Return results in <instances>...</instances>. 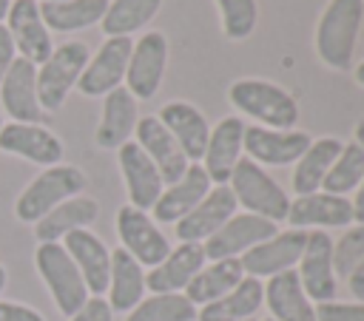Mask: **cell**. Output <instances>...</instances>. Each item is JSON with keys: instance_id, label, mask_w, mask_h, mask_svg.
I'll return each mask as SVG.
<instances>
[{"instance_id": "7a4b0ae2", "label": "cell", "mask_w": 364, "mask_h": 321, "mask_svg": "<svg viewBox=\"0 0 364 321\" xmlns=\"http://www.w3.org/2000/svg\"><path fill=\"white\" fill-rule=\"evenodd\" d=\"M228 99L239 114L256 119L262 128L290 131L299 122V102L293 99V94L267 80L242 77V80L230 82Z\"/></svg>"}, {"instance_id": "ba28073f", "label": "cell", "mask_w": 364, "mask_h": 321, "mask_svg": "<svg viewBox=\"0 0 364 321\" xmlns=\"http://www.w3.org/2000/svg\"><path fill=\"white\" fill-rule=\"evenodd\" d=\"M165 65H168V37L162 31H145L134 43L125 68V88L136 102L151 99L159 91Z\"/></svg>"}, {"instance_id": "30bf717a", "label": "cell", "mask_w": 364, "mask_h": 321, "mask_svg": "<svg viewBox=\"0 0 364 321\" xmlns=\"http://www.w3.org/2000/svg\"><path fill=\"white\" fill-rule=\"evenodd\" d=\"M131 48H134L131 37H105L102 45L97 48V54L88 57V62L77 80L80 94L82 97H105L114 88H119L125 82Z\"/></svg>"}, {"instance_id": "4dcf8cb0", "label": "cell", "mask_w": 364, "mask_h": 321, "mask_svg": "<svg viewBox=\"0 0 364 321\" xmlns=\"http://www.w3.org/2000/svg\"><path fill=\"white\" fill-rule=\"evenodd\" d=\"M341 139L336 136H318L307 145V151L296 159V168H293V190L296 196H304V193H316L321 190V182L327 176V170L333 168L336 156L341 153Z\"/></svg>"}, {"instance_id": "d6986e66", "label": "cell", "mask_w": 364, "mask_h": 321, "mask_svg": "<svg viewBox=\"0 0 364 321\" xmlns=\"http://www.w3.org/2000/svg\"><path fill=\"white\" fill-rule=\"evenodd\" d=\"M60 244L77 264V270L88 287V295H105L108 276H111V250L105 247V241L97 233H91L88 227H82V230L68 233Z\"/></svg>"}, {"instance_id": "83f0119b", "label": "cell", "mask_w": 364, "mask_h": 321, "mask_svg": "<svg viewBox=\"0 0 364 321\" xmlns=\"http://www.w3.org/2000/svg\"><path fill=\"white\" fill-rule=\"evenodd\" d=\"M264 304H267L273 321H316V304L301 290L296 270L267 278Z\"/></svg>"}, {"instance_id": "9c48e42d", "label": "cell", "mask_w": 364, "mask_h": 321, "mask_svg": "<svg viewBox=\"0 0 364 321\" xmlns=\"http://www.w3.org/2000/svg\"><path fill=\"white\" fill-rule=\"evenodd\" d=\"M296 276L313 304L336 298L338 278L333 270V239L327 236V230H307V241L296 264Z\"/></svg>"}, {"instance_id": "5b68a950", "label": "cell", "mask_w": 364, "mask_h": 321, "mask_svg": "<svg viewBox=\"0 0 364 321\" xmlns=\"http://www.w3.org/2000/svg\"><path fill=\"white\" fill-rule=\"evenodd\" d=\"M34 267H37L43 284L48 287L57 310L65 318H71L91 298L77 264L71 261V256L65 253V247L60 241H40L34 250Z\"/></svg>"}, {"instance_id": "f907efd6", "label": "cell", "mask_w": 364, "mask_h": 321, "mask_svg": "<svg viewBox=\"0 0 364 321\" xmlns=\"http://www.w3.org/2000/svg\"><path fill=\"white\" fill-rule=\"evenodd\" d=\"M0 128H3V116H0Z\"/></svg>"}, {"instance_id": "d4e9b609", "label": "cell", "mask_w": 364, "mask_h": 321, "mask_svg": "<svg viewBox=\"0 0 364 321\" xmlns=\"http://www.w3.org/2000/svg\"><path fill=\"white\" fill-rule=\"evenodd\" d=\"M242 139H245V122L239 116H225L210 128L202 168L213 185H228L236 162L242 159Z\"/></svg>"}, {"instance_id": "3957f363", "label": "cell", "mask_w": 364, "mask_h": 321, "mask_svg": "<svg viewBox=\"0 0 364 321\" xmlns=\"http://www.w3.org/2000/svg\"><path fill=\"white\" fill-rule=\"evenodd\" d=\"M228 187L236 199L239 207H245V213L262 216L267 222H284L287 210H290V196L284 193V187L253 159L242 156L228 179Z\"/></svg>"}, {"instance_id": "816d5d0a", "label": "cell", "mask_w": 364, "mask_h": 321, "mask_svg": "<svg viewBox=\"0 0 364 321\" xmlns=\"http://www.w3.org/2000/svg\"><path fill=\"white\" fill-rule=\"evenodd\" d=\"M247 321H256V318H247Z\"/></svg>"}, {"instance_id": "4fadbf2b", "label": "cell", "mask_w": 364, "mask_h": 321, "mask_svg": "<svg viewBox=\"0 0 364 321\" xmlns=\"http://www.w3.org/2000/svg\"><path fill=\"white\" fill-rule=\"evenodd\" d=\"M3 26L11 34V43H14L17 57L40 65L54 51V40H51V31L43 23L40 3L37 0H11Z\"/></svg>"}, {"instance_id": "2e32d148", "label": "cell", "mask_w": 364, "mask_h": 321, "mask_svg": "<svg viewBox=\"0 0 364 321\" xmlns=\"http://www.w3.org/2000/svg\"><path fill=\"white\" fill-rule=\"evenodd\" d=\"M117 162H119V173L128 190V205L139 207V210H151L159 199V193L165 190V182L156 170V165L148 159V153L131 139L122 148H117Z\"/></svg>"}, {"instance_id": "f546056e", "label": "cell", "mask_w": 364, "mask_h": 321, "mask_svg": "<svg viewBox=\"0 0 364 321\" xmlns=\"http://www.w3.org/2000/svg\"><path fill=\"white\" fill-rule=\"evenodd\" d=\"M264 304V284L253 276H245L228 295L205 304L196 318L199 321H247Z\"/></svg>"}, {"instance_id": "6da1fadb", "label": "cell", "mask_w": 364, "mask_h": 321, "mask_svg": "<svg viewBox=\"0 0 364 321\" xmlns=\"http://www.w3.org/2000/svg\"><path fill=\"white\" fill-rule=\"evenodd\" d=\"M364 23V0H330L316 26V54L333 71L353 65L355 40Z\"/></svg>"}, {"instance_id": "9a60e30c", "label": "cell", "mask_w": 364, "mask_h": 321, "mask_svg": "<svg viewBox=\"0 0 364 321\" xmlns=\"http://www.w3.org/2000/svg\"><path fill=\"white\" fill-rule=\"evenodd\" d=\"M0 151L14 153L26 162L51 168V165H60L65 148H63L60 136L40 122H3Z\"/></svg>"}, {"instance_id": "7dc6e473", "label": "cell", "mask_w": 364, "mask_h": 321, "mask_svg": "<svg viewBox=\"0 0 364 321\" xmlns=\"http://www.w3.org/2000/svg\"><path fill=\"white\" fill-rule=\"evenodd\" d=\"M9 6H11V0H0V23H3L6 14H9Z\"/></svg>"}, {"instance_id": "d590c367", "label": "cell", "mask_w": 364, "mask_h": 321, "mask_svg": "<svg viewBox=\"0 0 364 321\" xmlns=\"http://www.w3.org/2000/svg\"><path fill=\"white\" fill-rule=\"evenodd\" d=\"M361 176H364V151L355 142H344L341 153L336 156L333 168L327 170V176L321 182V190L333 193V196H347L350 190L358 187Z\"/></svg>"}, {"instance_id": "bcb514c9", "label": "cell", "mask_w": 364, "mask_h": 321, "mask_svg": "<svg viewBox=\"0 0 364 321\" xmlns=\"http://www.w3.org/2000/svg\"><path fill=\"white\" fill-rule=\"evenodd\" d=\"M353 77H355V82H358V85H364V62H358V65H355Z\"/></svg>"}, {"instance_id": "603a6c76", "label": "cell", "mask_w": 364, "mask_h": 321, "mask_svg": "<svg viewBox=\"0 0 364 321\" xmlns=\"http://www.w3.org/2000/svg\"><path fill=\"white\" fill-rule=\"evenodd\" d=\"M205 250L196 241H179L171 253L145 273V290L151 293H185L191 278L205 267Z\"/></svg>"}, {"instance_id": "e0dca14e", "label": "cell", "mask_w": 364, "mask_h": 321, "mask_svg": "<svg viewBox=\"0 0 364 321\" xmlns=\"http://www.w3.org/2000/svg\"><path fill=\"white\" fill-rule=\"evenodd\" d=\"M136 145L148 153V159L156 165L159 176L165 185H173L176 179H182V173L188 170V156L182 153V148L176 145V139L171 136V131L156 119V114H148V116H139L136 119Z\"/></svg>"}, {"instance_id": "7402d4cb", "label": "cell", "mask_w": 364, "mask_h": 321, "mask_svg": "<svg viewBox=\"0 0 364 321\" xmlns=\"http://www.w3.org/2000/svg\"><path fill=\"white\" fill-rule=\"evenodd\" d=\"M0 102L11 122H40L43 108L37 99V65L14 57L11 68L0 82Z\"/></svg>"}, {"instance_id": "ee69618b", "label": "cell", "mask_w": 364, "mask_h": 321, "mask_svg": "<svg viewBox=\"0 0 364 321\" xmlns=\"http://www.w3.org/2000/svg\"><path fill=\"white\" fill-rule=\"evenodd\" d=\"M350 205H353V222H355V224H364V176H361V182H358L355 196L350 199Z\"/></svg>"}, {"instance_id": "52a82bcc", "label": "cell", "mask_w": 364, "mask_h": 321, "mask_svg": "<svg viewBox=\"0 0 364 321\" xmlns=\"http://www.w3.org/2000/svg\"><path fill=\"white\" fill-rule=\"evenodd\" d=\"M117 236L125 253H131L142 267H156L168 253L171 241L159 230V224L134 205H122L117 210Z\"/></svg>"}, {"instance_id": "f1b7e54d", "label": "cell", "mask_w": 364, "mask_h": 321, "mask_svg": "<svg viewBox=\"0 0 364 321\" xmlns=\"http://www.w3.org/2000/svg\"><path fill=\"white\" fill-rule=\"evenodd\" d=\"M100 216V205L91 196H71L65 202H60L51 213H46L37 224H34V236L37 244L40 241H63L68 233L88 227L91 222H97Z\"/></svg>"}, {"instance_id": "8d00e7d4", "label": "cell", "mask_w": 364, "mask_h": 321, "mask_svg": "<svg viewBox=\"0 0 364 321\" xmlns=\"http://www.w3.org/2000/svg\"><path fill=\"white\" fill-rule=\"evenodd\" d=\"M219 9V23H222V34L233 43L247 40L256 28L259 20V6L256 0H213Z\"/></svg>"}, {"instance_id": "8fae6325", "label": "cell", "mask_w": 364, "mask_h": 321, "mask_svg": "<svg viewBox=\"0 0 364 321\" xmlns=\"http://www.w3.org/2000/svg\"><path fill=\"white\" fill-rule=\"evenodd\" d=\"M304 241H307V230H296V227L276 230L270 239L259 241L256 247H250L247 253L239 256L245 276H253L262 281V278L296 270L301 250H304Z\"/></svg>"}, {"instance_id": "60d3db41", "label": "cell", "mask_w": 364, "mask_h": 321, "mask_svg": "<svg viewBox=\"0 0 364 321\" xmlns=\"http://www.w3.org/2000/svg\"><path fill=\"white\" fill-rule=\"evenodd\" d=\"M0 321H46V318L20 301H0Z\"/></svg>"}, {"instance_id": "681fc988", "label": "cell", "mask_w": 364, "mask_h": 321, "mask_svg": "<svg viewBox=\"0 0 364 321\" xmlns=\"http://www.w3.org/2000/svg\"><path fill=\"white\" fill-rule=\"evenodd\" d=\"M37 3H40V0H37ZM43 3H57V0H43Z\"/></svg>"}, {"instance_id": "c3c4849f", "label": "cell", "mask_w": 364, "mask_h": 321, "mask_svg": "<svg viewBox=\"0 0 364 321\" xmlns=\"http://www.w3.org/2000/svg\"><path fill=\"white\" fill-rule=\"evenodd\" d=\"M3 287H6V267L0 264V293H3Z\"/></svg>"}, {"instance_id": "74e56055", "label": "cell", "mask_w": 364, "mask_h": 321, "mask_svg": "<svg viewBox=\"0 0 364 321\" xmlns=\"http://www.w3.org/2000/svg\"><path fill=\"white\" fill-rule=\"evenodd\" d=\"M364 259V224H350L338 241H333V270L336 278H347L350 270Z\"/></svg>"}, {"instance_id": "7bdbcfd3", "label": "cell", "mask_w": 364, "mask_h": 321, "mask_svg": "<svg viewBox=\"0 0 364 321\" xmlns=\"http://www.w3.org/2000/svg\"><path fill=\"white\" fill-rule=\"evenodd\" d=\"M347 287H350V295H355V301H364V259L350 270Z\"/></svg>"}, {"instance_id": "e575fe53", "label": "cell", "mask_w": 364, "mask_h": 321, "mask_svg": "<svg viewBox=\"0 0 364 321\" xmlns=\"http://www.w3.org/2000/svg\"><path fill=\"white\" fill-rule=\"evenodd\" d=\"M196 307L185 298V293H151L142 298L125 321H193Z\"/></svg>"}, {"instance_id": "f6af8a7d", "label": "cell", "mask_w": 364, "mask_h": 321, "mask_svg": "<svg viewBox=\"0 0 364 321\" xmlns=\"http://www.w3.org/2000/svg\"><path fill=\"white\" fill-rule=\"evenodd\" d=\"M353 142L364 151V119H361V122H355V128H353Z\"/></svg>"}, {"instance_id": "8992f818", "label": "cell", "mask_w": 364, "mask_h": 321, "mask_svg": "<svg viewBox=\"0 0 364 321\" xmlns=\"http://www.w3.org/2000/svg\"><path fill=\"white\" fill-rule=\"evenodd\" d=\"M91 51L82 40H65L54 45L46 62L37 65V99L43 111H60L68 91L77 88V80L88 62Z\"/></svg>"}, {"instance_id": "484cf974", "label": "cell", "mask_w": 364, "mask_h": 321, "mask_svg": "<svg viewBox=\"0 0 364 321\" xmlns=\"http://www.w3.org/2000/svg\"><path fill=\"white\" fill-rule=\"evenodd\" d=\"M136 99L131 97V91L125 85L114 88L111 94L102 97V114H100V125H97V145L105 151H117L125 142H131L134 128H136Z\"/></svg>"}, {"instance_id": "f35d334b", "label": "cell", "mask_w": 364, "mask_h": 321, "mask_svg": "<svg viewBox=\"0 0 364 321\" xmlns=\"http://www.w3.org/2000/svg\"><path fill=\"white\" fill-rule=\"evenodd\" d=\"M316 321H364V301H321L316 304Z\"/></svg>"}, {"instance_id": "ab89813d", "label": "cell", "mask_w": 364, "mask_h": 321, "mask_svg": "<svg viewBox=\"0 0 364 321\" xmlns=\"http://www.w3.org/2000/svg\"><path fill=\"white\" fill-rule=\"evenodd\" d=\"M68 321H114V312L102 295H91Z\"/></svg>"}, {"instance_id": "cb8c5ba5", "label": "cell", "mask_w": 364, "mask_h": 321, "mask_svg": "<svg viewBox=\"0 0 364 321\" xmlns=\"http://www.w3.org/2000/svg\"><path fill=\"white\" fill-rule=\"evenodd\" d=\"M156 119L171 131V136L176 139V145L182 148V153L188 156V162H199L205 156V145L210 136V125L205 119V114L185 102V99H173L165 102L156 114Z\"/></svg>"}, {"instance_id": "f5cc1de1", "label": "cell", "mask_w": 364, "mask_h": 321, "mask_svg": "<svg viewBox=\"0 0 364 321\" xmlns=\"http://www.w3.org/2000/svg\"><path fill=\"white\" fill-rule=\"evenodd\" d=\"M264 321H273V318H264Z\"/></svg>"}, {"instance_id": "ffe728a7", "label": "cell", "mask_w": 364, "mask_h": 321, "mask_svg": "<svg viewBox=\"0 0 364 321\" xmlns=\"http://www.w3.org/2000/svg\"><path fill=\"white\" fill-rule=\"evenodd\" d=\"M213 187V182L208 179L202 162H191L188 170L182 173V179H176L173 185H165V190L159 193L154 210V222L159 224H176L182 216H188Z\"/></svg>"}, {"instance_id": "1f68e13d", "label": "cell", "mask_w": 364, "mask_h": 321, "mask_svg": "<svg viewBox=\"0 0 364 321\" xmlns=\"http://www.w3.org/2000/svg\"><path fill=\"white\" fill-rule=\"evenodd\" d=\"M245 278L242 261L239 259H219V261H208L185 287V298L196 307H205L222 295H228L239 281Z\"/></svg>"}, {"instance_id": "ac0fdd59", "label": "cell", "mask_w": 364, "mask_h": 321, "mask_svg": "<svg viewBox=\"0 0 364 321\" xmlns=\"http://www.w3.org/2000/svg\"><path fill=\"white\" fill-rule=\"evenodd\" d=\"M296 230H324V227H350L353 224V205L347 196H333L324 190L304 193L290 199V210L284 219Z\"/></svg>"}, {"instance_id": "d6a6232c", "label": "cell", "mask_w": 364, "mask_h": 321, "mask_svg": "<svg viewBox=\"0 0 364 321\" xmlns=\"http://www.w3.org/2000/svg\"><path fill=\"white\" fill-rule=\"evenodd\" d=\"M108 9V0H57V3H40V14L48 31H80L102 20Z\"/></svg>"}, {"instance_id": "277c9868", "label": "cell", "mask_w": 364, "mask_h": 321, "mask_svg": "<svg viewBox=\"0 0 364 321\" xmlns=\"http://www.w3.org/2000/svg\"><path fill=\"white\" fill-rule=\"evenodd\" d=\"M85 187V173L77 165H51L37 173L14 202V216L26 224H37L46 213H51L60 202L80 196Z\"/></svg>"}, {"instance_id": "b9f144b4", "label": "cell", "mask_w": 364, "mask_h": 321, "mask_svg": "<svg viewBox=\"0 0 364 321\" xmlns=\"http://www.w3.org/2000/svg\"><path fill=\"white\" fill-rule=\"evenodd\" d=\"M14 57H17V51H14V43H11V34H9V28L0 23V82H3V77H6V71L11 68V62H14Z\"/></svg>"}, {"instance_id": "7c38bea8", "label": "cell", "mask_w": 364, "mask_h": 321, "mask_svg": "<svg viewBox=\"0 0 364 321\" xmlns=\"http://www.w3.org/2000/svg\"><path fill=\"white\" fill-rule=\"evenodd\" d=\"M310 142H313V136L299 128L273 131V128H262V125H245L242 151H247V159H253L256 165L284 168V165H296V159L307 151Z\"/></svg>"}, {"instance_id": "44dd1931", "label": "cell", "mask_w": 364, "mask_h": 321, "mask_svg": "<svg viewBox=\"0 0 364 321\" xmlns=\"http://www.w3.org/2000/svg\"><path fill=\"white\" fill-rule=\"evenodd\" d=\"M236 210H239V205H236L230 187H228V185H213V187L208 190V196H205L188 216H182V219L176 222V239H179V241H196V244H202V241H208Z\"/></svg>"}, {"instance_id": "5bb4252c", "label": "cell", "mask_w": 364, "mask_h": 321, "mask_svg": "<svg viewBox=\"0 0 364 321\" xmlns=\"http://www.w3.org/2000/svg\"><path fill=\"white\" fill-rule=\"evenodd\" d=\"M276 233V222H267L253 213H233L208 241H202L205 259L219 261V259H239L259 241L270 239Z\"/></svg>"}, {"instance_id": "836d02e7", "label": "cell", "mask_w": 364, "mask_h": 321, "mask_svg": "<svg viewBox=\"0 0 364 321\" xmlns=\"http://www.w3.org/2000/svg\"><path fill=\"white\" fill-rule=\"evenodd\" d=\"M159 9L162 0H111L100 23L105 37H131L134 31H142Z\"/></svg>"}, {"instance_id": "4316f807", "label": "cell", "mask_w": 364, "mask_h": 321, "mask_svg": "<svg viewBox=\"0 0 364 321\" xmlns=\"http://www.w3.org/2000/svg\"><path fill=\"white\" fill-rule=\"evenodd\" d=\"M108 307L111 312H131L145 298V270L122 247L111 250V276H108Z\"/></svg>"}]
</instances>
